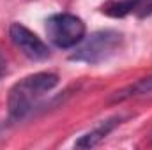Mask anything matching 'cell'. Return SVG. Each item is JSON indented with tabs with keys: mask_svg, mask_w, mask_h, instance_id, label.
<instances>
[{
	"mask_svg": "<svg viewBox=\"0 0 152 150\" xmlns=\"http://www.w3.org/2000/svg\"><path fill=\"white\" fill-rule=\"evenodd\" d=\"M58 85L55 73H36L14 83L7 95V113L12 122L23 120L36 110L39 101Z\"/></svg>",
	"mask_w": 152,
	"mask_h": 150,
	"instance_id": "1",
	"label": "cell"
},
{
	"mask_svg": "<svg viewBox=\"0 0 152 150\" xmlns=\"http://www.w3.org/2000/svg\"><path fill=\"white\" fill-rule=\"evenodd\" d=\"M122 42H124V36L117 30L112 28L97 30L78 44L76 51L71 55V60L90 64V66L106 62L120 50Z\"/></svg>",
	"mask_w": 152,
	"mask_h": 150,
	"instance_id": "2",
	"label": "cell"
},
{
	"mask_svg": "<svg viewBox=\"0 0 152 150\" xmlns=\"http://www.w3.org/2000/svg\"><path fill=\"white\" fill-rule=\"evenodd\" d=\"M87 34V27L81 18L71 12L51 14L46 20V36L51 44L60 50H71L78 46Z\"/></svg>",
	"mask_w": 152,
	"mask_h": 150,
	"instance_id": "3",
	"label": "cell"
},
{
	"mask_svg": "<svg viewBox=\"0 0 152 150\" xmlns=\"http://www.w3.org/2000/svg\"><path fill=\"white\" fill-rule=\"evenodd\" d=\"M9 39L21 51V55H25L28 60L41 62V60H46L50 57L48 44L21 23H11L9 25Z\"/></svg>",
	"mask_w": 152,
	"mask_h": 150,
	"instance_id": "4",
	"label": "cell"
},
{
	"mask_svg": "<svg viewBox=\"0 0 152 150\" xmlns=\"http://www.w3.org/2000/svg\"><path fill=\"white\" fill-rule=\"evenodd\" d=\"M120 124V117H113V118H108V120H103L97 127H94L92 131L85 133L80 140H76L75 147L78 149H90V147H96L99 141H103L115 127Z\"/></svg>",
	"mask_w": 152,
	"mask_h": 150,
	"instance_id": "5",
	"label": "cell"
},
{
	"mask_svg": "<svg viewBox=\"0 0 152 150\" xmlns=\"http://www.w3.org/2000/svg\"><path fill=\"white\" fill-rule=\"evenodd\" d=\"M151 94H152V76H149V78H142L136 83L129 85L127 88L117 92L113 97H112V101H118L120 103V101H126V99H131V97L151 95Z\"/></svg>",
	"mask_w": 152,
	"mask_h": 150,
	"instance_id": "6",
	"label": "cell"
},
{
	"mask_svg": "<svg viewBox=\"0 0 152 150\" xmlns=\"http://www.w3.org/2000/svg\"><path fill=\"white\" fill-rule=\"evenodd\" d=\"M142 2L143 0H118V2H112L106 7H103V12L112 16V18H124L126 14L134 11Z\"/></svg>",
	"mask_w": 152,
	"mask_h": 150,
	"instance_id": "7",
	"label": "cell"
},
{
	"mask_svg": "<svg viewBox=\"0 0 152 150\" xmlns=\"http://www.w3.org/2000/svg\"><path fill=\"white\" fill-rule=\"evenodd\" d=\"M5 73H7V60H5V57L0 53V78L5 74Z\"/></svg>",
	"mask_w": 152,
	"mask_h": 150,
	"instance_id": "8",
	"label": "cell"
},
{
	"mask_svg": "<svg viewBox=\"0 0 152 150\" xmlns=\"http://www.w3.org/2000/svg\"><path fill=\"white\" fill-rule=\"evenodd\" d=\"M151 14H152V4L145 9V11H143V12H142V16H151Z\"/></svg>",
	"mask_w": 152,
	"mask_h": 150,
	"instance_id": "9",
	"label": "cell"
}]
</instances>
